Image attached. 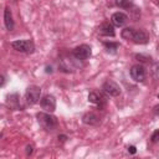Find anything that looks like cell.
Returning a JSON list of instances; mask_svg holds the SVG:
<instances>
[{"label":"cell","instance_id":"obj_1","mask_svg":"<svg viewBox=\"0 0 159 159\" xmlns=\"http://www.w3.org/2000/svg\"><path fill=\"white\" fill-rule=\"evenodd\" d=\"M120 36L127 40V41H132L134 43H139V45H144L149 42V35L147 31L142 30V29H133V27H125L122 30Z\"/></svg>","mask_w":159,"mask_h":159},{"label":"cell","instance_id":"obj_2","mask_svg":"<svg viewBox=\"0 0 159 159\" xmlns=\"http://www.w3.org/2000/svg\"><path fill=\"white\" fill-rule=\"evenodd\" d=\"M39 124L46 129V130H53L57 127V118L52 114H50V112H40L36 114Z\"/></svg>","mask_w":159,"mask_h":159},{"label":"cell","instance_id":"obj_3","mask_svg":"<svg viewBox=\"0 0 159 159\" xmlns=\"http://www.w3.org/2000/svg\"><path fill=\"white\" fill-rule=\"evenodd\" d=\"M11 47L17 52L24 53H32L35 50V45L31 40H16L11 42Z\"/></svg>","mask_w":159,"mask_h":159},{"label":"cell","instance_id":"obj_4","mask_svg":"<svg viewBox=\"0 0 159 159\" xmlns=\"http://www.w3.org/2000/svg\"><path fill=\"white\" fill-rule=\"evenodd\" d=\"M91 55H92V48H91L89 45H86V43H82V45L75 47L73 51H72L73 58L80 60V61H84V60L89 58Z\"/></svg>","mask_w":159,"mask_h":159},{"label":"cell","instance_id":"obj_5","mask_svg":"<svg viewBox=\"0 0 159 159\" xmlns=\"http://www.w3.org/2000/svg\"><path fill=\"white\" fill-rule=\"evenodd\" d=\"M41 97V88L39 86H30L25 92V99L29 104H35L40 101Z\"/></svg>","mask_w":159,"mask_h":159},{"label":"cell","instance_id":"obj_6","mask_svg":"<svg viewBox=\"0 0 159 159\" xmlns=\"http://www.w3.org/2000/svg\"><path fill=\"white\" fill-rule=\"evenodd\" d=\"M102 89H103L107 94H109V96H112V97H117V96L120 94V87H119V84L116 83V82L112 81V80H107V81L103 83Z\"/></svg>","mask_w":159,"mask_h":159},{"label":"cell","instance_id":"obj_7","mask_svg":"<svg viewBox=\"0 0 159 159\" xmlns=\"http://www.w3.org/2000/svg\"><path fill=\"white\" fill-rule=\"evenodd\" d=\"M130 77L135 82H143L145 80V68L143 65H134L130 67Z\"/></svg>","mask_w":159,"mask_h":159},{"label":"cell","instance_id":"obj_8","mask_svg":"<svg viewBox=\"0 0 159 159\" xmlns=\"http://www.w3.org/2000/svg\"><path fill=\"white\" fill-rule=\"evenodd\" d=\"M40 104H41V107H42L43 111L50 112V113H52V112L56 109V99H55V97L51 96V94L43 96V97L41 98Z\"/></svg>","mask_w":159,"mask_h":159},{"label":"cell","instance_id":"obj_9","mask_svg":"<svg viewBox=\"0 0 159 159\" xmlns=\"http://www.w3.org/2000/svg\"><path fill=\"white\" fill-rule=\"evenodd\" d=\"M98 32L103 36H111L113 37L116 35V31H114V26L112 22L109 21H103L99 26H98Z\"/></svg>","mask_w":159,"mask_h":159},{"label":"cell","instance_id":"obj_10","mask_svg":"<svg viewBox=\"0 0 159 159\" xmlns=\"http://www.w3.org/2000/svg\"><path fill=\"white\" fill-rule=\"evenodd\" d=\"M128 20V16L123 12H114L112 16H111V22L113 24V26H117V27H120L123 26Z\"/></svg>","mask_w":159,"mask_h":159},{"label":"cell","instance_id":"obj_11","mask_svg":"<svg viewBox=\"0 0 159 159\" xmlns=\"http://www.w3.org/2000/svg\"><path fill=\"white\" fill-rule=\"evenodd\" d=\"M4 24H5V27L9 30V31H12L14 30V19H12V14H11V10L6 6L5 10H4Z\"/></svg>","mask_w":159,"mask_h":159},{"label":"cell","instance_id":"obj_12","mask_svg":"<svg viewBox=\"0 0 159 159\" xmlns=\"http://www.w3.org/2000/svg\"><path fill=\"white\" fill-rule=\"evenodd\" d=\"M88 102H91V103L98 106L99 108H103V106H104V103H106V99H104L101 94H98L97 92H91V93L88 94Z\"/></svg>","mask_w":159,"mask_h":159},{"label":"cell","instance_id":"obj_13","mask_svg":"<svg viewBox=\"0 0 159 159\" xmlns=\"http://www.w3.org/2000/svg\"><path fill=\"white\" fill-rule=\"evenodd\" d=\"M82 122L88 125H97L99 123V117L93 112H88L82 117Z\"/></svg>","mask_w":159,"mask_h":159},{"label":"cell","instance_id":"obj_14","mask_svg":"<svg viewBox=\"0 0 159 159\" xmlns=\"http://www.w3.org/2000/svg\"><path fill=\"white\" fill-rule=\"evenodd\" d=\"M7 104L12 108V109H22V106L20 103V97L17 93L14 94H9L7 96Z\"/></svg>","mask_w":159,"mask_h":159},{"label":"cell","instance_id":"obj_15","mask_svg":"<svg viewBox=\"0 0 159 159\" xmlns=\"http://www.w3.org/2000/svg\"><path fill=\"white\" fill-rule=\"evenodd\" d=\"M103 46H104V48L108 51V52H112V53H116V51L118 50V47H119V45L117 43V42H103Z\"/></svg>","mask_w":159,"mask_h":159},{"label":"cell","instance_id":"obj_16","mask_svg":"<svg viewBox=\"0 0 159 159\" xmlns=\"http://www.w3.org/2000/svg\"><path fill=\"white\" fill-rule=\"evenodd\" d=\"M114 2H116V5H117L118 7L128 9V7H130V6H132L133 0H114Z\"/></svg>","mask_w":159,"mask_h":159},{"label":"cell","instance_id":"obj_17","mask_svg":"<svg viewBox=\"0 0 159 159\" xmlns=\"http://www.w3.org/2000/svg\"><path fill=\"white\" fill-rule=\"evenodd\" d=\"M152 72H153V76H154V78H155V80H159V65H158V63L153 66V70H152Z\"/></svg>","mask_w":159,"mask_h":159},{"label":"cell","instance_id":"obj_18","mask_svg":"<svg viewBox=\"0 0 159 159\" xmlns=\"http://www.w3.org/2000/svg\"><path fill=\"white\" fill-rule=\"evenodd\" d=\"M150 139H152V142H153V143L159 142V129H157V130H154V132H153V134H152Z\"/></svg>","mask_w":159,"mask_h":159},{"label":"cell","instance_id":"obj_19","mask_svg":"<svg viewBox=\"0 0 159 159\" xmlns=\"http://www.w3.org/2000/svg\"><path fill=\"white\" fill-rule=\"evenodd\" d=\"M135 58H138V60L142 61V62H148V61L150 60V57L144 56V55H135Z\"/></svg>","mask_w":159,"mask_h":159},{"label":"cell","instance_id":"obj_20","mask_svg":"<svg viewBox=\"0 0 159 159\" xmlns=\"http://www.w3.org/2000/svg\"><path fill=\"white\" fill-rule=\"evenodd\" d=\"M58 140H60L61 143H65V142L67 140V135H65V134H60V135H58Z\"/></svg>","mask_w":159,"mask_h":159},{"label":"cell","instance_id":"obj_21","mask_svg":"<svg viewBox=\"0 0 159 159\" xmlns=\"http://www.w3.org/2000/svg\"><path fill=\"white\" fill-rule=\"evenodd\" d=\"M128 152H129L130 154H135V152H137V148H135L134 145H130V147H128Z\"/></svg>","mask_w":159,"mask_h":159},{"label":"cell","instance_id":"obj_22","mask_svg":"<svg viewBox=\"0 0 159 159\" xmlns=\"http://www.w3.org/2000/svg\"><path fill=\"white\" fill-rule=\"evenodd\" d=\"M32 149H34V148H32V145H26V154H27V155H30V154L32 153Z\"/></svg>","mask_w":159,"mask_h":159},{"label":"cell","instance_id":"obj_23","mask_svg":"<svg viewBox=\"0 0 159 159\" xmlns=\"http://www.w3.org/2000/svg\"><path fill=\"white\" fill-rule=\"evenodd\" d=\"M153 113H154L155 116H159V104L154 106V108H153Z\"/></svg>","mask_w":159,"mask_h":159},{"label":"cell","instance_id":"obj_24","mask_svg":"<svg viewBox=\"0 0 159 159\" xmlns=\"http://www.w3.org/2000/svg\"><path fill=\"white\" fill-rule=\"evenodd\" d=\"M5 84V77L4 76H1V87Z\"/></svg>","mask_w":159,"mask_h":159},{"label":"cell","instance_id":"obj_25","mask_svg":"<svg viewBox=\"0 0 159 159\" xmlns=\"http://www.w3.org/2000/svg\"><path fill=\"white\" fill-rule=\"evenodd\" d=\"M46 72L48 73V72H52V70H51V67H46Z\"/></svg>","mask_w":159,"mask_h":159},{"label":"cell","instance_id":"obj_26","mask_svg":"<svg viewBox=\"0 0 159 159\" xmlns=\"http://www.w3.org/2000/svg\"><path fill=\"white\" fill-rule=\"evenodd\" d=\"M157 4H158V5H159V0H157Z\"/></svg>","mask_w":159,"mask_h":159},{"label":"cell","instance_id":"obj_27","mask_svg":"<svg viewBox=\"0 0 159 159\" xmlns=\"http://www.w3.org/2000/svg\"><path fill=\"white\" fill-rule=\"evenodd\" d=\"M158 98H159V94H158Z\"/></svg>","mask_w":159,"mask_h":159}]
</instances>
